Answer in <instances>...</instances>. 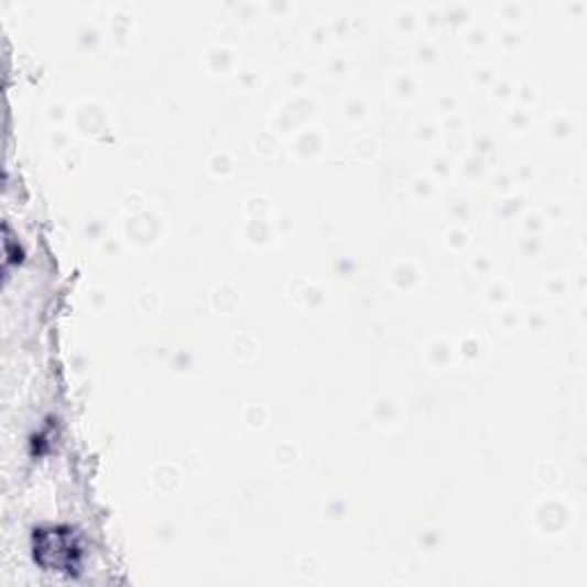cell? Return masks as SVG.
<instances>
[{
    "instance_id": "obj_1",
    "label": "cell",
    "mask_w": 587,
    "mask_h": 587,
    "mask_svg": "<svg viewBox=\"0 0 587 587\" xmlns=\"http://www.w3.org/2000/svg\"><path fill=\"white\" fill-rule=\"evenodd\" d=\"M78 548L74 544V535L61 528L40 530L35 535V557L40 565L51 572H65L76 567Z\"/></svg>"
}]
</instances>
